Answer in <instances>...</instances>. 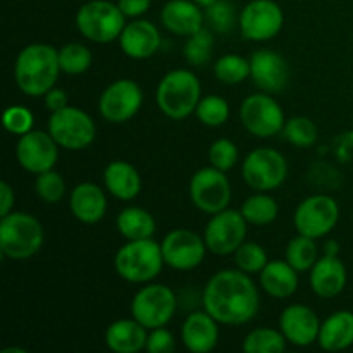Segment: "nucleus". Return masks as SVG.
Listing matches in <instances>:
<instances>
[{
	"instance_id": "1",
	"label": "nucleus",
	"mask_w": 353,
	"mask_h": 353,
	"mask_svg": "<svg viewBox=\"0 0 353 353\" xmlns=\"http://www.w3.org/2000/svg\"><path fill=\"white\" fill-rule=\"evenodd\" d=\"M202 303L203 310L219 324L241 326L257 316L261 295L247 272L224 269L209 279L203 290Z\"/></svg>"
},
{
	"instance_id": "2",
	"label": "nucleus",
	"mask_w": 353,
	"mask_h": 353,
	"mask_svg": "<svg viewBox=\"0 0 353 353\" xmlns=\"http://www.w3.org/2000/svg\"><path fill=\"white\" fill-rule=\"evenodd\" d=\"M59 72V50L47 43H31L24 47L14 64L17 88L28 97H43L50 92L57 83Z\"/></svg>"
},
{
	"instance_id": "3",
	"label": "nucleus",
	"mask_w": 353,
	"mask_h": 353,
	"mask_svg": "<svg viewBox=\"0 0 353 353\" xmlns=\"http://www.w3.org/2000/svg\"><path fill=\"white\" fill-rule=\"evenodd\" d=\"M200 93L202 86L192 71L174 69L161 79L155 100L164 116L172 121H183L195 114L196 105L202 99Z\"/></svg>"
},
{
	"instance_id": "4",
	"label": "nucleus",
	"mask_w": 353,
	"mask_h": 353,
	"mask_svg": "<svg viewBox=\"0 0 353 353\" xmlns=\"http://www.w3.org/2000/svg\"><path fill=\"white\" fill-rule=\"evenodd\" d=\"M45 231L40 221L28 212L0 217V252L10 261H28L41 250Z\"/></svg>"
},
{
	"instance_id": "5",
	"label": "nucleus",
	"mask_w": 353,
	"mask_h": 353,
	"mask_svg": "<svg viewBox=\"0 0 353 353\" xmlns=\"http://www.w3.org/2000/svg\"><path fill=\"white\" fill-rule=\"evenodd\" d=\"M164 264L162 247L154 238L128 241L114 257V268L117 274L124 281L134 285L154 281L161 274Z\"/></svg>"
},
{
	"instance_id": "6",
	"label": "nucleus",
	"mask_w": 353,
	"mask_h": 353,
	"mask_svg": "<svg viewBox=\"0 0 353 353\" xmlns=\"http://www.w3.org/2000/svg\"><path fill=\"white\" fill-rule=\"evenodd\" d=\"M126 26V16L117 3L109 0H92L76 12V28L79 33L95 43H110L119 40Z\"/></svg>"
},
{
	"instance_id": "7",
	"label": "nucleus",
	"mask_w": 353,
	"mask_h": 353,
	"mask_svg": "<svg viewBox=\"0 0 353 353\" xmlns=\"http://www.w3.org/2000/svg\"><path fill=\"white\" fill-rule=\"evenodd\" d=\"M48 133L61 148L78 152L85 150L95 141L97 128L85 110L68 105L52 112L48 119Z\"/></svg>"
},
{
	"instance_id": "8",
	"label": "nucleus",
	"mask_w": 353,
	"mask_h": 353,
	"mask_svg": "<svg viewBox=\"0 0 353 353\" xmlns=\"http://www.w3.org/2000/svg\"><path fill=\"white\" fill-rule=\"evenodd\" d=\"M241 176L255 192H272L285 183L288 176V162L285 155L274 148H255L245 157Z\"/></svg>"
},
{
	"instance_id": "9",
	"label": "nucleus",
	"mask_w": 353,
	"mask_h": 353,
	"mask_svg": "<svg viewBox=\"0 0 353 353\" xmlns=\"http://www.w3.org/2000/svg\"><path fill=\"white\" fill-rule=\"evenodd\" d=\"M178 299L165 285H145L131 300V317L143 324L148 331L162 327L174 317Z\"/></svg>"
},
{
	"instance_id": "10",
	"label": "nucleus",
	"mask_w": 353,
	"mask_h": 353,
	"mask_svg": "<svg viewBox=\"0 0 353 353\" xmlns=\"http://www.w3.org/2000/svg\"><path fill=\"white\" fill-rule=\"evenodd\" d=\"M240 119L245 130L257 138L276 137L286 124L281 105L265 92L248 95L241 102Z\"/></svg>"
},
{
	"instance_id": "11",
	"label": "nucleus",
	"mask_w": 353,
	"mask_h": 353,
	"mask_svg": "<svg viewBox=\"0 0 353 353\" xmlns=\"http://www.w3.org/2000/svg\"><path fill=\"white\" fill-rule=\"evenodd\" d=\"M338 219H340V207L336 200L319 193V195L307 196L303 202L299 203L293 216V224L299 234L319 240L334 230Z\"/></svg>"
},
{
	"instance_id": "12",
	"label": "nucleus",
	"mask_w": 353,
	"mask_h": 353,
	"mask_svg": "<svg viewBox=\"0 0 353 353\" xmlns=\"http://www.w3.org/2000/svg\"><path fill=\"white\" fill-rule=\"evenodd\" d=\"M190 199L196 209L214 216L230 205V179L224 174V171L214 165L199 169L190 181Z\"/></svg>"
},
{
	"instance_id": "13",
	"label": "nucleus",
	"mask_w": 353,
	"mask_h": 353,
	"mask_svg": "<svg viewBox=\"0 0 353 353\" xmlns=\"http://www.w3.org/2000/svg\"><path fill=\"white\" fill-rule=\"evenodd\" d=\"M247 219L241 210L224 209L214 214L203 230L209 252L216 255H233L243 241H247Z\"/></svg>"
},
{
	"instance_id": "14",
	"label": "nucleus",
	"mask_w": 353,
	"mask_h": 353,
	"mask_svg": "<svg viewBox=\"0 0 353 353\" xmlns=\"http://www.w3.org/2000/svg\"><path fill=\"white\" fill-rule=\"evenodd\" d=\"M283 23L285 14L274 0H252L238 17L241 37L250 41L271 40L281 31Z\"/></svg>"
},
{
	"instance_id": "15",
	"label": "nucleus",
	"mask_w": 353,
	"mask_h": 353,
	"mask_svg": "<svg viewBox=\"0 0 353 353\" xmlns=\"http://www.w3.org/2000/svg\"><path fill=\"white\" fill-rule=\"evenodd\" d=\"M143 92L133 79H117L102 92L99 100V110L105 121L112 124H123L133 119L141 109Z\"/></svg>"
},
{
	"instance_id": "16",
	"label": "nucleus",
	"mask_w": 353,
	"mask_h": 353,
	"mask_svg": "<svg viewBox=\"0 0 353 353\" xmlns=\"http://www.w3.org/2000/svg\"><path fill=\"white\" fill-rule=\"evenodd\" d=\"M161 247L165 265L181 272L199 268L209 250L203 236H199L185 228L169 231L161 241Z\"/></svg>"
},
{
	"instance_id": "17",
	"label": "nucleus",
	"mask_w": 353,
	"mask_h": 353,
	"mask_svg": "<svg viewBox=\"0 0 353 353\" xmlns=\"http://www.w3.org/2000/svg\"><path fill=\"white\" fill-rule=\"evenodd\" d=\"M59 145L52 134L40 130H31L30 133L19 137L16 145V157L21 168L31 174H41L54 169L59 159Z\"/></svg>"
},
{
	"instance_id": "18",
	"label": "nucleus",
	"mask_w": 353,
	"mask_h": 353,
	"mask_svg": "<svg viewBox=\"0 0 353 353\" xmlns=\"http://www.w3.org/2000/svg\"><path fill=\"white\" fill-rule=\"evenodd\" d=\"M250 78L265 93H281L290 81V65L281 54L262 48L250 57Z\"/></svg>"
},
{
	"instance_id": "19",
	"label": "nucleus",
	"mask_w": 353,
	"mask_h": 353,
	"mask_svg": "<svg viewBox=\"0 0 353 353\" xmlns=\"http://www.w3.org/2000/svg\"><path fill=\"white\" fill-rule=\"evenodd\" d=\"M321 319L310 307L302 303L288 305L279 316V330L288 343L295 347H310L317 341L321 331Z\"/></svg>"
},
{
	"instance_id": "20",
	"label": "nucleus",
	"mask_w": 353,
	"mask_h": 353,
	"mask_svg": "<svg viewBox=\"0 0 353 353\" xmlns=\"http://www.w3.org/2000/svg\"><path fill=\"white\" fill-rule=\"evenodd\" d=\"M119 45L124 55H128L130 59H137V61H143V59L157 54L162 45V38L154 23L137 17L131 23H126L119 37Z\"/></svg>"
},
{
	"instance_id": "21",
	"label": "nucleus",
	"mask_w": 353,
	"mask_h": 353,
	"mask_svg": "<svg viewBox=\"0 0 353 353\" xmlns=\"http://www.w3.org/2000/svg\"><path fill=\"white\" fill-rule=\"evenodd\" d=\"M181 340L192 353H209L219 343V323L207 310L192 312L181 327Z\"/></svg>"
},
{
	"instance_id": "22",
	"label": "nucleus",
	"mask_w": 353,
	"mask_h": 353,
	"mask_svg": "<svg viewBox=\"0 0 353 353\" xmlns=\"http://www.w3.org/2000/svg\"><path fill=\"white\" fill-rule=\"evenodd\" d=\"M162 26L178 37H192L205 23L202 7L193 0H169L161 12Z\"/></svg>"
},
{
	"instance_id": "23",
	"label": "nucleus",
	"mask_w": 353,
	"mask_h": 353,
	"mask_svg": "<svg viewBox=\"0 0 353 353\" xmlns=\"http://www.w3.org/2000/svg\"><path fill=\"white\" fill-rule=\"evenodd\" d=\"M347 268L338 255L326 254L310 269V288L321 299H334L347 286Z\"/></svg>"
},
{
	"instance_id": "24",
	"label": "nucleus",
	"mask_w": 353,
	"mask_h": 353,
	"mask_svg": "<svg viewBox=\"0 0 353 353\" xmlns=\"http://www.w3.org/2000/svg\"><path fill=\"white\" fill-rule=\"evenodd\" d=\"M69 209L83 224H97L107 212V196L95 183H79L69 195Z\"/></svg>"
},
{
	"instance_id": "25",
	"label": "nucleus",
	"mask_w": 353,
	"mask_h": 353,
	"mask_svg": "<svg viewBox=\"0 0 353 353\" xmlns=\"http://www.w3.org/2000/svg\"><path fill=\"white\" fill-rule=\"evenodd\" d=\"M147 327L131 317L114 321L105 330L103 340L107 348L114 353H138L147 347Z\"/></svg>"
},
{
	"instance_id": "26",
	"label": "nucleus",
	"mask_w": 353,
	"mask_h": 353,
	"mask_svg": "<svg viewBox=\"0 0 353 353\" xmlns=\"http://www.w3.org/2000/svg\"><path fill=\"white\" fill-rule=\"evenodd\" d=\"M103 185L107 192L117 200L130 202L141 192L140 172L126 161H114L103 171Z\"/></svg>"
},
{
	"instance_id": "27",
	"label": "nucleus",
	"mask_w": 353,
	"mask_h": 353,
	"mask_svg": "<svg viewBox=\"0 0 353 353\" xmlns=\"http://www.w3.org/2000/svg\"><path fill=\"white\" fill-rule=\"evenodd\" d=\"M317 343L326 352L347 350L353 345V312L338 310L321 324Z\"/></svg>"
},
{
	"instance_id": "28",
	"label": "nucleus",
	"mask_w": 353,
	"mask_h": 353,
	"mask_svg": "<svg viewBox=\"0 0 353 353\" xmlns=\"http://www.w3.org/2000/svg\"><path fill=\"white\" fill-rule=\"evenodd\" d=\"M261 286L272 299H290L299 288V271L286 261H271L261 271Z\"/></svg>"
},
{
	"instance_id": "29",
	"label": "nucleus",
	"mask_w": 353,
	"mask_h": 353,
	"mask_svg": "<svg viewBox=\"0 0 353 353\" xmlns=\"http://www.w3.org/2000/svg\"><path fill=\"white\" fill-rule=\"evenodd\" d=\"M116 228L128 241L147 240L155 233V219L148 210L141 207H126L116 219Z\"/></svg>"
},
{
	"instance_id": "30",
	"label": "nucleus",
	"mask_w": 353,
	"mask_h": 353,
	"mask_svg": "<svg viewBox=\"0 0 353 353\" xmlns=\"http://www.w3.org/2000/svg\"><path fill=\"white\" fill-rule=\"evenodd\" d=\"M240 210L248 224H254V226H268V224L276 221L279 207L276 203V200L271 195H268V192H257L255 195L248 196L245 200Z\"/></svg>"
},
{
	"instance_id": "31",
	"label": "nucleus",
	"mask_w": 353,
	"mask_h": 353,
	"mask_svg": "<svg viewBox=\"0 0 353 353\" xmlns=\"http://www.w3.org/2000/svg\"><path fill=\"white\" fill-rule=\"evenodd\" d=\"M286 343L288 340L281 333V330L257 327L243 338L241 350L245 353H283L286 350Z\"/></svg>"
},
{
	"instance_id": "32",
	"label": "nucleus",
	"mask_w": 353,
	"mask_h": 353,
	"mask_svg": "<svg viewBox=\"0 0 353 353\" xmlns=\"http://www.w3.org/2000/svg\"><path fill=\"white\" fill-rule=\"evenodd\" d=\"M319 257V248L314 238L299 234L286 245L285 261L292 265L295 271L307 272L314 268Z\"/></svg>"
},
{
	"instance_id": "33",
	"label": "nucleus",
	"mask_w": 353,
	"mask_h": 353,
	"mask_svg": "<svg viewBox=\"0 0 353 353\" xmlns=\"http://www.w3.org/2000/svg\"><path fill=\"white\" fill-rule=\"evenodd\" d=\"M92 62V50L86 45L72 41V43H68L62 48H59V64H61V71L65 72V74H83V72L88 71Z\"/></svg>"
},
{
	"instance_id": "34",
	"label": "nucleus",
	"mask_w": 353,
	"mask_h": 353,
	"mask_svg": "<svg viewBox=\"0 0 353 353\" xmlns=\"http://www.w3.org/2000/svg\"><path fill=\"white\" fill-rule=\"evenodd\" d=\"M214 74L221 83L238 85L250 76V61L236 54H226L214 64Z\"/></svg>"
},
{
	"instance_id": "35",
	"label": "nucleus",
	"mask_w": 353,
	"mask_h": 353,
	"mask_svg": "<svg viewBox=\"0 0 353 353\" xmlns=\"http://www.w3.org/2000/svg\"><path fill=\"white\" fill-rule=\"evenodd\" d=\"M283 134L295 147L309 148L319 138V130H317V124L309 117L295 116L286 121L285 128H283Z\"/></svg>"
},
{
	"instance_id": "36",
	"label": "nucleus",
	"mask_w": 353,
	"mask_h": 353,
	"mask_svg": "<svg viewBox=\"0 0 353 353\" xmlns=\"http://www.w3.org/2000/svg\"><path fill=\"white\" fill-rule=\"evenodd\" d=\"M195 116L200 123L209 128L223 126L230 119V103L219 95H207L200 99Z\"/></svg>"
},
{
	"instance_id": "37",
	"label": "nucleus",
	"mask_w": 353,
	"mask_h": 353,
	"mask_svg": "<svg viewBox=\"0 0 353 353\" xmlns=\"http://www.w3.org/2000/svg\"><path fill=\"white\" fill-rule=\"evenodd\" d=\"M214 48V37L207 28H202L200 31L193 33L192 37H188L185 43V59L188 64L200 68V65L207 64L210 61V55H212Z\"/></svg>"
},
{
	"instance_id": "38",
	"label": "nucleus",
	"mask_w": 353,
	"mask_h": 353,
	"mask_svg": "<svg viewBox=\"0 0 353 353\" xmlns=\"http://www.w3.org/2000/svg\"><path fill=\"white\" fill-rule=\"evenodd\" d=\"M233 255L236 268L247 274H261L269 262L265 250L255 241H243Z\"/></svg>"
},
{
	"instance_id": "39",
	"label": "nucleus",
	"mask_w": 353,
	"mask_h": 353,
	"mask_svg": "<svg viewBox=\"0 0 353 353\" xmlns=\"http://www.w3.org/2000/svg\"><path fill=\"white\" fill-rule=\"evenodd\" d=\"M205 17L209 26L217 33H230L238 23L240 14H236V7L231 0H217L205 9Z\"/></svg>"
},
{
	"instance_id": "40",
	"label": "nucleus",
	"mask_w": 353,
	"mask_h": 353,
	"mask_svg": "<svg viewBox=\"0 0 353 353\" xmlns=\"http://www.w3.org/2000/svg\"><path fill=\"white\" fill-rule=\"evenodd\" d=\"M34 192H37L38 199L43 200L45 203H57L65 195V181L57 171L50 169V171L37 174Z\"/></svg>"
},
{
	"instance_id": "41",
	"label": "nucleus",
	"mask_w": 353,
	"mask_h": 353,
	"mask_svg": "<svg viewBox=\"0 0 353 353\" xmlns=\"http://www.w3.org/2000/svg\"><path fill=\"white\" fill-rule=\"evenodd\" d=\"M209 161L214 168L224 172L230 171L238 162V147L234 145V141L228 140V138H219L210 145Z\"/></svg>"
},
{
	"instance_id": "42",
	"label": "nucleus",
	"mask_w": 353,
	"mask_h": 353,
	"mask_svg": "<svg viewBox=\"0 0 353 353\" xmlns=\"http://www.w3.org/2000/svg\"><path fill=\"white\" fill-rule=\"evenodd\" d=\"M3 128L16 137L30 133L33 130V114L23 105H12L3 112Z\"/></svg>"
},
{
	"instance_id": "43",
	"label": "nucleus",
	"mask_w": 353,
	"mask_h": 353,
	"mask_svg": "<svg viewBox=\"0 0 353 353\" xmlns=\"http://www.w3.org/2000/svg\"><path fill=\"white\" fill-rule=\"evenodd\" d=\"M174 336H172L171 331L165 330V326L150 330L147 338V347H145V350L148 353H171L174 352Z\"/></svg>"
},
{
	"instance_id": "44",
	"label": "nucleus",
	"mask_w": 353,
	"mask_h": 353,
	"mask_svg": "<svg viewBox=\"0 0 353 353\" xmlns=\"http://www.w3.org/2000/svg\"><path fill=\"white\" fill-rule=\"evenodd\" d=\"M117 6L121 7V10L124 12L126 17H141L152 6V0H119Z\"/></svg>"
},
{
	"instance_id": "45",
	"label": "nucleus",
	"mask_w": 353,
	"mask_h": 353,
	"mask_svg": "<svg viewBox=\"0 0 353 353\" xmlns=\"http://www.w3.org/2000/svg\"><path fill=\"white\" fill-rule=\"evenodd\" d=\"M43 99H45V105H47V109L50 110V112H57V110L64 109V107L69 105L68 93H65L62 88H57V86H54L50 92L45 93Z\"/></svg>"
},
{
	"instance_id": "46",
	"label": "nucleus",
	"mask_w": 353,
	"mask_h": 353,
	"mask_svg": "<svg viewBox=\"0 0 353 353\" xmlns=\"http://www.w3.org/2000/svg\"><path fill=\"white\" fill-rule=\"evenodd\" d=\"M14 200H16V196H14V190L10 188L9 183H0V217L12 212Z\"/></svg>"
},
{
	"instance_id": "47",
	"label": "nucleus",
	"mask_w": 353,
	"mask_h": 353,
	"mask_svg": "<svg viewBox=\"0 0 353 353\" xmlns=\"http://www.w3.org/2000/svg\"><path fill=\"white\" fill-rule=\"evenodd\" d=\"M326 254L338 255V245H336V241H327V245H326Z\"/></svg>"
},
{
	"instance_id": "48",
	"label": "nucleus",
	"mask_w": 353,
	"mask_h": 353,
	"mask_svg": "<svg viewBox=\"0 0 353 353\" xmlns=\"http://www.w3.org/2000/svg\"><path fill=\"white\" fill-rule=\"evenodd\" d=\"M193 2L199 3V6L202 7V9H207V7L212 6V3H214V2H217V0H193Z\"/></svg>"
},
{
	"instance_id": "49",
	"label": "nucleus",
	"mask_w": 353,
	"mask_h": 353,
	"mask_svg": "<svg viewBox=\"0 0 353 353\" xmlns=\"http://www.w3.org/2000/svg\"><path fill=\"white\" fill-rule=\"evenodd\" d=\"M2 353H28L24 348H3Z\"/></svg>"
}]
</instances>
